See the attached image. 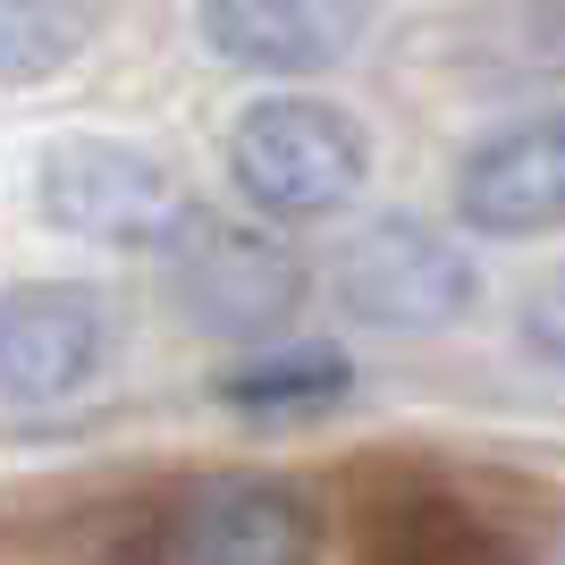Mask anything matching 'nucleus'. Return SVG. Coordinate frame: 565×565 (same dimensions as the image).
<instances>
[{
  "label": "nucleus",
  "instance_id": "f257e3e1",
  "mask_svg": "<svg viewBox=\"0 0 565 565\" xmlns=\"http://www.w3.org/2000/svg\"><path fill=\"white\" fill-rule=\"evenodd\" d=\"M363 178H372V136L330 94H262L228 118V186L270 228L347 212Z\"/></svg>",
  "mask_w": 565,
  "mask_h": 565
},
{
  "label": "nucleus",
  "instance_id": "f03ea898",
  "mask_svg": "<svg viewBox=\"0 0 565 565\" xmlns=\"http://www.w3.org/2000/svg\"><path fill=\"white\" fill-rule=\"evenodd\" d=\"M330 305L363 330H397V338H430L456 330L472 305H481V270L456 245V228L423 212H372L338 236L330 254Z\"/></svg>",
  "mask_w": 565,
  "mask_h": 565
},
{
  "label": "nucleus",
  "instance_id": "7ed1b4c3",
  "mask_svg": "<svg viewBox=\"0 0 565 565\" xmlns=\"http://www.w3.org/2000/svg\"><path fill=\"white\" fill-rule=\"evenodd\" d=\"M161 262H169V305L186 312L194 330L228 338V347L279 338L312 287L305 254L270 220H228V212H203V203L161 245Z\"/></svg>",
  "mask_w": 565,
  "mask_h": 565
},
{
  "label": "nucleus",
  "instance_id": "20e7f679",
  "mask_svg": "<svg viewBox=\"0 0 565 565\" xmlns=\"http://www.w3.org/2000/svg\"><path fill=\"white\" fill-rule=\"evenodd\" d=\"M34 203L60 236L94 245V254H161L194 212L186 178L161 152L118 136H60L34 169Z\"/></svg>",
  "mask_w": 565,
  "mask_h": 565
},
{
  "label": "nucleus",
  "instance_id": "39448f33",
  "mask_svg": "<svg viewBox=\"0 0 565 565\" xmlns=\"http://www.w3.org/2000/svg\"><path fill=\"white\" fill-rule=\"evenodd\" d=\"M118 363V312L110 296L76 279H25L0 296V405L43 414V405L85 397Z\"/></svg>",
  "mask_w": 565,
  "mask_h": 565
},
{
  "label": "nucleus",
  "instance_id": "423d86ee",
  "mask_svg": "<svg viewBox=\"0 0 565 565\" xmlns=\"http://www.w3.org/2000/svg\"><path fill=\"white\" fill-rule=\"evenodd\" d=\"M448 212L465 236L490 245H532L565 228V110L507 118L472 143L448 178Z\"/></svg>",
  "mask_w": 565,
  "mask_h": 565
},
{
  "label": "nucleus",
  "instance_id": "0eeeda50",
  "mask_svg": "<svg viewBox=\"0 0 565 565\" xmlns=\"http://www.w3.org/2000/svg\"><path fill=\"white\" fill-rule=\"evenodd\" d=\"M194 18H203V43H212L228 68L321 76L363 43L372 0H194Z\"/></svg>",
  "mask_w": 565,
  "mask_h": 565
},
{
  "label": "nucleus",
  "instance_id": "6e6552de",
  "mask_svg": "<svg viewBox=\"0 0 565 565\" xmlns=\"http://www.w3.org/2000/svg\"><path fill=\"white\" fill-rule=\"evenodd\" d=\"M178 565H321V523L287 481L228 472L186 507Z\"/></svg>",
  "mask_w": 565,
  "mask_h": 565
},
{
  "label": "nucleus",
  "instance_id": "1a4fd4ad",
  "mask_svg": "<svg viewBox=\"0 0 565 565\" xmlns=\"http://www.w3.org/2000/svg\"><path fill=\"white\" fill-rule=\"evenodd\" d=\"M347 397H354V363L338 347L262 338V347H245V363L220 372V405L245 423H305V414H338Z\"/></svg>",
  "mask_w": 565,
  "mask_h": 565
},
{
  "label": "nucleus",
  "instance_id": "9d476101",
  "mask_svg": "<svg viewBox=\"0 0 565 565\" xmlns=\"http://www.w3.org/2000/svg\"><path fill=\"white\" fill-rule=\"evenodd\" d=\"M372 565H515V557H507V541L472 507L405 490L397 507L372 515Z\"/></svg>",
  "mask_w": 565,
  "mask_h": 565
},
{
  "label": "nucleus",
  "instance_id": "9b49d317",
  "mask_svg": "<svg viewBox=\"0 0 565 565\" xmlns=\"http://www.w3.org/2000/svg\"><path fill=\"white\" fill-rule=\"evenodd\" d=\"M110 0H0V85H43L76 68Z\"/></svg>",
  "mask_w": 565,
  "mask_h": 565
},
{
  "label": "nucleus",
  "instance_id": "f8f14e48",
  "mask_svg": "<svg viewBox=\"0 0 565 565\" xmlns=\"http://www.w3.org/2000/svg\"><path fill=\"white\" fill-rule=\"evenodd\" d=\"M515 338H523V354H532L541 372H557V380H565V262H548L541 279L523 287V305H515Z\"/></svg>",
  "mask_w": 565,
  "mask_h": 565
},
{
  "label": "nucleus",
  "instance_id": "ddd939ff",
  "mask_svg": "<svg viewBox=\"0 0 565 565\" xmlns=\"http://www.w3.org/2000/svg\"><path fill=\"white\" fill-rule=\"evenodd\" d=\"M548 565H565V557H548Z\"/></svg>",
  "mask_w": 565,
  "mask_h": 565
}]
</instances>
